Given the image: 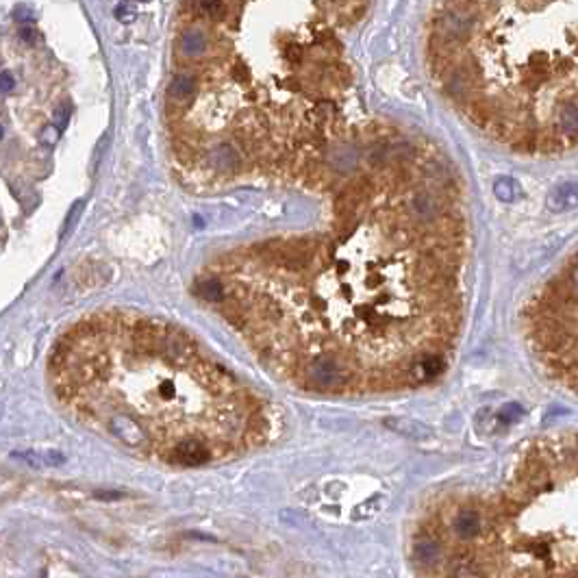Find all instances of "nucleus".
I'll list each match as a JSON object with an SVG mask.
<instances>
[{
	"label": "nucleus",
	"mask_w": 578,
	"mask_h": 578,
	"mask_svg": "<svg viewBox=\"0 0 578 578\" xmlns=\"http://www.w3.org/2000/svg\"><path fill=\"white\" fill-rule=\"evenodd\" d=\"M59 129L57 126H48L46 131H44V141H48V143H54L57 141V137H59Z\"/></svg>",
	"instance_id": "14"
},
{
	"label": "nucleus",
	"mask_w": 578,
	"mask_h": 578,
	"mask_svg": "<svg viewBox=\"0 0 578 578\" xmlns=\"http://www.w3.org/2000/svg\"><path fill=\"white\" fill-rule=\"evenodd\" d=\"M553 196H561V202L555 207V209H567V207H574L578 202V187L567 183V185H561Z\"/></svg>",
	"instance_id": "7"
},
{
	"label": "nucleus",
	"mask_w": 578,
	"mask_h": 578,
	"mask_svg": "<svg viewBox=\"0 0 578 578\" xmlns=\"http://www.w3.org/2000/svg\"><path fill=\"white\" fill-rule=\"evenodd\" d=\"M83 209H85V200H76L74 205H72V209L68 211V218H66V222H64V228H61V237H66V235H70L72 233V228L76 226V222L81 220V213H83Z\"/></svg>",
	"instance_id": "8"
},
{
	"label": "nucleus",
	"mask_w": 578,
	"mask_h": 578,
	"mask_svg": "<svg viewBox=\"0 0 578 578\" xmlns=\"http://www.w3.org/2000/svg\"><path fill=\"white\" fill-rule=\"evenodd\" d=\"M3 135H5V129H3V124H0V139H3Z\"/></svg>",
	"instance_id": "16"
},
{
	"label": "nucleus",
	"mask_w": 578,
	"mask_h": 578,
	"mask_svg": "<svg viewBox=\"0 0 578 578\" xmlns=\"http://www.w3.org/2000/svg\"><path fill=\"white\" fill-rule=\"evenodd\" d=\"M20 35H22V40L24 42H28V44H33V42H37V31H33V28H22L20 31Z\"/></svg>",
	"instance_id": "15"
},
{
	"label": "nucleus",
	"mask_w": 578,
	"mask_h": 578,
	"mask_svg": "<svg viewBox=\"0 0 578 578\" xmlns=\"http://www.w3.org/2000/svg\"><path fill=\"white\" fill-rule=\"evenodd\" d=\"M489 509L485 576H578V432L531 444Z\"/></svg>",
	"instance_id": "3"
},
{
	"label": "nucleus",
	"mask_w": 578,
	"mask_h": 578,
	"mask_svg": "<svg viewBox=\"0 0 578 578\" xmlns=\"http://www.w3.org/2000/svg\"><path fill=\"white\" fill-rule=\"evenodd\" d=\"M339 198L337 233L266 250L298 281L237 302L256 353L320 394L413 389L440 379L464 317L466 224L454 177L404 139H377Z\"/></svg>",
	"instance_id": "1"
},
{
	"label": "nucleus",
	"mask_w": 578,
	"mask_h": 578,
	"mask_svg": "<svg viewBox=\"0 0 578 578\" xmlns=\"http://www.w3.org/2000/svg\"><path fill=\"white\" fill-rule=\"evenodd\" d=\"M126 494L122 491H94V498L96 500H122Z\"/></svg>",
	"instance_id": "13"
},
{
	"label": "nucleus",
	"mask_w": 578,
	"mask_h": 578,
	"mask_svg": "<svg viewBox=\"0 0 578 578\" xmlns=\"http://www.w3.org/2000/svg\"><path fill=\"white\" fill-rule=\"evenodd\" d=\"M474 24L476 11L472 5H450L432 20V44L442 48H456L466 44L474 33Z\"/></svg>",
	"instance_id": "5"
},
{
	"label": "nucleus",
	"mask_w": 578,
	"mask_h": 578,
	"mask_svg": "<svg viewBox=\"0 0 578 578\" xmlns=\"http://www.w3.org/2000/svg\"><path fill=\"white\" fill-rule=\"evenodd\" d=\"M115 18H118L120 22L124 24H131L135 18H137V9L133 3H129V0H124V3H120L118 7H115Z\"/></svg>",
	"instance_id": "9"
},
{
	"label": "nucleus",
	"mask_w": 578,
	"mask_h": 578,
	"mask_svg": "<svg viewBox=\"0 0 578 578\" xmlns=\"http://www.w3.org/2000/svg\"><path fill=\"white\" fill-rule=\"evenodd\" d=\"M48 367L57 398L83 424L165 464L185 440L207 442L218 459L266 440L261 404L191 335L159 320L88 317Z\"/></svg>",
	"instance_id": "2"
},
{
	"label": "nucleus",
	"mask_w": 578,
	"mask_h": 578,
	"mask_svg": "<svg viewBox=\"0 0 578 578\" xmlns=\"http://www.w3.org/2000/svg\"><path fill=\"white\" fill-rule=\"evenodd\" d=\"M16 88V78L11 72H0V92H11Z\"/></svg>",
	"instance_id": "12"
},
{
	"label": "nucleus",
	"mask_w": 578,
	"mask_h": 578,
	"mask_svg": "<svg viewBox=\"0 0 578 578\" xmlns=\"http://www.w3.org/2000/svg\"><path fill=\"white\" fill-rule=\"evenodd\" d=\"M13 18L18 22H28V20H33V9L31 7H26V5H18L13 9Z\"/></svg>",
	"instance_id": "11"
},
{
	"label": "nucleus",
	"mask_w": 578,
	"mask_h": 578,
	"mask_svg": "<svg viewBox=\"0 0 578 578\" xmlns=\"http://www.w3.org/2000/svg\"><path fill=\"white\" fill-rule=\"evenodd\" d=\"M489 498L459 494L426 509L411 539V561L428 576H485Z\"/></svg>",
	"instance_id": "4"
},
{
	"label": "nucleus",
	"mask_w": 578,
	"mask_h": 578,
	"mask_svg": "<svg viewBox=\"0 0 578 578\" xmlns=\"http://www.w3.org/2000/svg\"><path fill=\"white\" fill-rule=\"evenodd\" d=\"M68 120H70V107H68V105H61L59 109L54 111L57 129H59V131H66V129H68Z\"/></svg>",
	"instance_id": "10"
},
{
	"label": "nucleus",
	"mask_w": 578,
	"mask_h": 578,
	"mask_svg": "<svg viewBox=\"0 0 578 578\" xmlns=\"http://www.w3.org/2000/svg\"><path fill=\"white\" fill-rule=\"evenodd\" d=\"M200 296L207 298L209 302H224V285L218 278H209L205 283H200Z\"/></svg>",
	"instance_id": "6"
}]
</instances>
